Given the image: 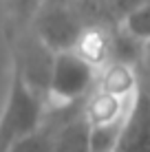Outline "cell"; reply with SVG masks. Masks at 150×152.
<instances>
[{
  "mask_svg": "<svg viewBox=\"0 0 150 152\" xmlns=\"http://www.w3.org/2000/svg\"><path fill=\"white\" fill-rule=\"evenodd\" d=\"M44 102L46 99L24 80L20 66L11 62V82L0 113V132H4L15 143L35 130L44 119Z\"/></svg>",
  "mask_w": 150,
  "mask_h": 152,
  "instance_id": "6da1fadb",
  "label": "cell"
},
{
  "mask_svg": "<svg viewBox=\"0 0 150 152\" xmlns=\"http://www.w3.org/2000/svg\"><path fill=\"white\" fill-rule=\"evenodd\" d=\"M97 84V69L82 60L73 49L58 51L53 55L46 86V102L51 106H71L84 102Z\"/></svg>",
  "mask_w": 150,
  "mask_h": 152,
  "instance_id": "7a4b0ae2",
  "label": "cell"
},
{
  "mask_svg": "<svg viewBox=\"0 0 150 152\" xmlns=\"http://www.w3.org/2000/svg\"><path fill=\"white\" fill-rule=\"evenodd\" d=\"M82 20L69 0H46L29 29L49 46L53 53L73 49L82 31Z\"/></svg>",
  "mask_w": 150,
  "mask_h": 152,
  "instance_id": "3957f363",
  "label": "cell"
},
{
  "mask_svg": "<svg viewBox=\"0 0 150 152\" xmlns=\"http://www.w3.org/2000/svg\"><path fill=\"white\" fill-rule=\"evenodd\" d=\"M113 152H150V88L139 86Z\"/></svg>",
  "mask_w": 150,
  "mask_h": 152,
  "instance_id": "277c9868",
  "label": "cell"
},
{
  "mask_svg": "<svg viewBox=\"0 0 150 152\" xmlns=\"http://www.w3.org/2000/svg\"><path fill=\"white\" fill-rule=\"evenodd\" d=\"M139 86H141V77H139L135 64L110 60V62H106L102 69H97L95 88H100V91H106V93H110V95L130 99V97H135Z\"/></svg>",
  "mask_w": 150,
  "mask_h": 152,
  "instance_id": "5b68a950",
  "label": "cell"
},
{
  "mask_svg": "<svg viewBox=\"0 0 150 152\" xmlns=\"http://www.w3.org/2000/svg\"><path fill=\"white\" fill-rule=\"evenodd\" d=\"M130 99L110 95L106 91L93 88L84 99V117L91 126H104V124H117L126 119V113L130 108Z\"/></svg>",
  "mask_w": 150,
  "mask_h": 152,
  "instance_id": "8992f818",
  "label": "cell"
},
{
  "mask_svg": "<svg viewBox=\"0 0 150 152\" xmlns=\"http://www.w3.org/2000/svg\"><path fill=\"white\" fill-rule=\"evenodd\" d=\"M73 51L95 69H102L106 62H110L113 33L102 24H84L73 44Z\"/></svg>",
  "mask_w": 150,
  "mask_h": 152,
  "instance_id": "52a82bcc",
  "label": "cell"
},
{
  "mask_svg": "<svg viewBox=\"0 0 150 152\" xmlns=\"http://www.w3.org/2000/svg\"><path fill=\"white\" fill-rule=\"evenodd\" d=\"M9 152H55V141H53V126L49 119H42V124L22 139H18L11 145Z\"/></svg>",
  "mask_w": 150,
  "mask_h": 152,
  "instance_id": "ba28073f",
  "label": "cell"
},
{
  "mask_svg": "<svg viewBox=\"0 0 150 152\" xmlns=\"http://www.w3.org/2000/svg\"><path fill=\"white\" fill-rule=\"evenodd\" d=\"M121 27L141 42H150V0H141L121 18Z\"/></svg>",
  "mask_w": 150,
  "mask_h": 152,
  "instance_id": "9c48e42d",
  "label": "cell"
},
{
  "mask_svg": "<svg viewBox=\"0 0 150 152\" xmlns=\"http://www.w3.org/2000/svg\"><path fill=\"white\" fill-rule=\"evenodd\" d=\"M121 126H124V121L91 126V152H113L117 145V139H119Z\"/></svg>",
  "mask_w": 150,
  "mask_h": 152,
  "instance_id": "30bf717a",
  "label": "cell"
},
{
  "mask_svg": "<svg viewBox=\"0 0 150 152\" xmlns=\"http://www.w3.org/2000/svg\"><path fill=\"white\" fill-rule=\"evenodd\" d=\"M46 0H9L13 13H15V22H18L20 29H27L33 18L38 15V11L42 9V4Z\"/></svg>",
  "mask_w": 150,
  "mask_h": 152,
  "instance_id": "8fae6325",
  "label": "cell"
},
{
  "mask_svg": "<svg viewBox=\"0 0 150 152\" xmlns=\"http://www.w3.org/2000/svg\"><path fill=\"white\" fill-rule=\"evenodd\" d=\"M102 2L106 4L108 11H113V13L119 15V18H124V15L130 11L132 7H137L141 0H102Z\"/></svg>",
  "mask_w": 150,
  "mask_h": 152,
  "instance_id": "7c38bea8",
  "label": "cell"
},
{
  "mask_svg": "<svg viewBox=\"0 0 150 152\" xmlns=\"http://www.w3.org/2000/svg\"><path fill=\"white\" fill-rule=\"evenodd\" d=\"M11 145H13V141L9 139L4 132H0V152H9V150H11Z\"/></svg>",
  "mask_w": 150,
  "mask_h": 152,
  "instance_id": "4fadbf2b",
  "label": "cell"
},
{
  "mask_svg": "<svg viewBox=\"0 0 150 152\" xmlns=\"http://www.w3.org/2000/svg\"><path fill=\"white\" fill-rule=\"evenodd\" d=\"M143 64H146V71L150 73V42H146V51H143ZM150 88V86H148Z\"/></svg>",
  "mask_w": 150,
  "mask_h": 152,
  "instance_id": "5bb4252c",
  "label": "cell"
},
{
  "mask_svg": "<svg viewBox=\"0 0 150 152\" xmlns=\"http://www.w3.org/2000/svg\"><path fill=\"white\" fill-rule=\"evenodd\" d=\"M7 2H9V0H7Z\"/></svg>",
  "mask_w": 150,
  "mask_h": 152,
  "instance_id": "9a60e30c",
  "label": "cell"
}]
</instances>
